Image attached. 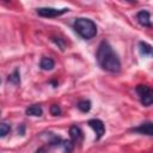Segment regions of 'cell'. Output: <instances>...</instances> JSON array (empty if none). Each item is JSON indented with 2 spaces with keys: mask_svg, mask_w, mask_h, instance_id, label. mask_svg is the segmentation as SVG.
Instances as JSON below:
<instances>
[{
  "mask_svg": "<svg viewBox=\"0 0 153 153\" xmlns=\"http://www.w3.org/2000/svg\"><path fill=\"white\" fill-rule=\"evenodd\" d=\"M96 57H97L98 65L103 69L111 73H118L121 71V61L117 54L114 51L112 47L106 41H102L99 43Z\"/></svg>",
  "mask_w": 153,
  "mask_h": 153,
  "instance_id": "cell-1",
  "label": "cell"
},
{
  "mask_svg": "<svg viewBox=\"0 0 153 153\" xmlns=\"http://www.w3.org/2000/svg\"><path fill=\"white\" fill-rule=\"evenodd\" d=\"M73 27L84 39H91L97 35V26L94 22L88 18H76L73 23Z\"/></svg>",
  "mask_w": 153,
  "mask_h": 153,
  "instance_id": "cell-2",
  "label": "cell"
},
{
  "mask_svg": "<svg viewBox=\"0 0 153 153\" xmlns=\"http://www.w3.org/2000/svg\"><path fill=\"white\" fill-rule=\"evenodd\" d=\"M68 11L69 10L67 7L60 8V10L53 8V7H39V8H37V14L41 16V17H44V18H54V17L62 16Z\"/></svg>",
  "mask_w": 153,
  "mask_h": 153,
  "instance_id": "cell-3",
  "label": "cell"
},
{
  "mask_svg": "<svg viewBox=\"0 0 153 153\" xmlns=\"http://www.w3.org/2000/svg\"><path fill=\"white\" fill-rule=\"evenodd\" d=\"M87 124L96 131V134H97L96 140H100L102 136L105 134V126H104L103 121H100L98 118H92V120L87 121Z\"/></svg>",
  "mask_w": 153,
  "mask_h": 153,
  "instance_id": "cell-4",
  "label": "cell"
},
{
  "mask_svg": "<svg viewBox=\"0 0 153 153\" xmlns=\"http://www.w3.org/2000/svg\"><path fill=\"white\" fill-rule=\"evenodd\" d=\"M130 130H131V131H134V133L145 134V135H148V136H151V135L153 134V124H152V122H145V123L140 124L139 127L131 128Z\"/></svg>",
  "mask_w": 153,
  "mask_h": 153,
  "instance_id": "cell-5",
  "label": "cell"
},
{
  "mask_svg": "<svg viewBox=\"0 0 153 153\" xmlns=\"http://www.w3.org/2000/svg\"><path fill=\"white\" fill-rule=\"evenodd\" d=\"M69 136H71V140L73 141V143H80L84 139V134L81 131V129L78 127V126H72L69 128Z\"/></svg>",
  "mask_w": 153,
  "mask_h": 153,
  "instance_id": "cell-6",
  "label": "cell"
},
{
  "mask_svg": "<svg viewBox=\"0 0 153 153\" xmlns=\"http://www.w3.org/2000/svg\"><path fill=\"white\" fill-rule=\"evenodd\" d=\"M136 18H137L139 23H140L142 26H146V27H151V26H152V24H151V14H149L148 11L142 10V11L137 12Z\"/></svg>",
  "mask_w": 153,
  "mask_h": 153,
  "instance_id": "cell-7",
  "label": "cell"
},
{
  "mask_svg": "<svg viewBox=\"0 0 153 153\" xmlns=\"http://www.w3.org/2000/svg\"><path fill=\"white\" fill-rule=\"evenodd\" d=\"M54 66H55V62H54V60H53L51 57L44 56V57H42L41 61H39V67H41L43 71H50V69L54 68Z\"/></svg>",
  "mask_w": 153,
  "mask_h": 153,
  "instance_id": "cell-8",
  "label": "cell"
},
{
  "mask_svg": "<svg viewBox=\"0 0 153 153\" xmlns=\"http://www.w3.org/2000/svg\"><path fill=\"white\" fill-rule=\"evenodd\" d=\"M25 114H26L27 116H42L43 110H42V106H41V105L33 104V105H30L29 108H26Z\"/></svg>",
  "mask_w": 153,
  "mask_h": 153,
  "instance_id": "cell-9",
  "label": "cell"
},
{
  "mask_svg": "<svg viewBox=\"0 0 153 153\" xmlns=\"http://www.w3.org/2000/svg\"><path fill=\"white\" fill-rule=\"evenodd\" d=\"M139 51L143 56H151V54H152V45L148 44L147 42L140 41L139 42Z\"/></svg>",
  "mask_w": 153,
  "mask_h": 153,
  "instance_id": "cell-10",
  "label": "cell"
},
{
  "mask_svg": "<svg viewBox=\"0 0 153 153\" xmlns=\"http://www.w3.org/2000/svg\"><path fill=\"white\" fill-rule=\"evenodd\" d=\"M7 80H8L10 82L14 84V85L20 84V72H19V69L16 68V69L12 72V74L8 75V79H7Z\"/></svg>",
  "mask_w": 153,
  "mask_h": 153,
  "instance_id": "cell-11",
  "label": "cell"
},
{
  "mask_svg": "<svg viewBox=\"0 0 153 153\" xmlns=\"http://www.w3.org/2000/svg\"><path fill=\"white\" fill-rule=\"evenodd\" d=\"M136 92L140 96V98H142L143 96L152 93V88L149 86H147V85H137L136 86Z\"/></svg>",
  "mask_w": 153,
  "mask_h": 153,
  "instance_id": "cell-12",
  "label": "cell"
},
{
  "mask_svg": "<svg viewBox=\"0 0 153 153\" xmlns=\"http://www.w3.org/2000/svg\"><path fill=\"white\" fill-rule=\"evenodd\" d=\"M76 106L81 112H87L91 109V102L88 99H82L76 104Z\"/></svg>",
  "mask_w": 153,
  "mask_h": 153,
  "instance_id": "cell-13",
  "label": "cell"
},
{
  "mask_svg": "<svg viewBox=\"0 0 153 153\" xmlns=\"http://www.w3.org/2000/svg\"><path fill=\"white\" fill-rule=\"evenodd\" d=\"M62 147L65 149L66 153H72V151L74 149V143L72 140H62Z\"/></svg>",
  "mask_w": 153,
  "mask_h": 153,
  "instance_id": "cell-14",
  "label": "cell"
},
{
  "mask_svg": "<svg viewBox=\"0 0 153 153\" xmlns=\"http://www.w3.org/2000/svg\"><path fill=\"white\" fill-rule=\"evenodd\" d=\"M49 136H50V139H49V145L50 146H57V145L62 143V139L60 136L54 135L53 133H49Z\"/></svg>",
  "mask_w": 153,
  "mask_h": 153,
  "instance_id": "cell-15",
  "label": "cell"
},
{
  "mask_svg": "<svg viewBox=\"0 0 153 153\" xmlns=\"http://www.w3.org/2000/svg\"><path fill=\"white\" fill-rule=\"evenodd\" d=\"M11 130V126L7 123H0V137L6 136Z\"/></svg>",
  "mask_w": 153,
  "mask_h": 153,
  "instance_id": "cell-16",
  "label": "cell"
},
{
  "mask_svg": "<svg viewBox=\"0 0 153 153\" xmlns=\"http://www.w3.org/2000/svg\"><path fill=\"white\" fill-rule=\"evenodd\" d=\"M51 41H53L61 50H65V42H63L62 38H60V37H51Z\"/></svg>",
  "mask_w": 153,
  "mask_h": 153,
  "instance_id": "cell-17",
  "label": "cell"
},
{
  "mask_svg": "<svg viewBox=\"0 0 153 153\" xmlns=\"http://www.w3.org/2000/svg\"><path fill=\"white\" fill-rule=\"evenodd\" d=\"M50 114H51L53 116H59V115H61V108H60L57 104H53V105L50 106Z\"/></svg>",
  "mask_w": 153,
  "mask_h": 153,
  "instance_id": "cell-18",
  "label": "cell"
},
{
  "mask_svg": "<svg viewBox=\"0 0 153 153\" xmlns=\"http://www.w3.org/2000/svg\"><path fill=\"white\" fill-rule=\"evenodd\" d=\"M18 134H20L22 136L25 134V126H24V124H20V126L18 127Z\"/></svg>",
  "mask_w": 153,
  "mask_h": 153,
  "instance_id": "cell-19",
  "label": "cell"
},
{
  "mask_svg": "<svg viewBox=\"0 0 153 153\" xmlns=\"http://www.w3.org/2000/svg\"><path fill=\"white\" fill-rule=\"evenodd\" d=\"M35 153H47V151H45V148H44V147H39Z\"/></svg>",
  "mask_w": 153,
  "mask_h": 153,
  "instance_id": "cell-20",
  "label": "cell"
},
{
  "mask_svg": "<svg viewBox=\"0 0 153 153\" xmlns=\"http://www.w3.org/2000/svg\"><path fill=\"white\" fill-rule=\"evenodd\" d=\"M0 82H1V79H0Z\"/></svg>",
  "mask_w": 153,
  "mask_h": 153,
  "instance_id": "cell-21",
  "label": "cell"
}]
</instances>
